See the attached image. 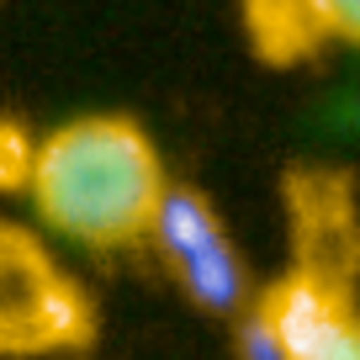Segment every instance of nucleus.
Listing matches in <instances>:
<instances>
[{
  "label": "nucleus",
  "instance_id": "nucleus-1",
  "mask_svg": "<svg viewBox=\"0 0 360 360\" xmlns=\"http://www.w3.org/2000/svg\"><path fill=\"white\" fill-rule=\"evenodd\" d=\"M165 191L169 175L148 127L122 112H85L37 138L27 202L58 238L106 255L148 244Z\"/></svg>",
  "mask_w": 360,
  "mask_h": 360
},
{
  "label": "nucleus",
  "instance_id": "nucleus-2",
  "mask_svg": "<svg viewBox=\"0 0 360 360\" xmlns=\"http://www.w3.org/2000/svg\"><path fill=\"white\" fill-rule=\"evenodd\" d=\"M96 334L101 313L48 238L27 223H0V360L85 355Z\"/></svg>",
  "mask_w": 360,
  "mask_h": 360
},
{
  "label": "nucleus",
  "instance_id": "nucleus-3",
  "mask_svg": "<svg viewBox=\"0 0 360 360\" xmlns=\"http://www.w3.org/2000/svg\"><path fill=\"white\" fill-rule=\"evenodd\" d=\"M148 244L159 249V259L169 265V276H175V286L186 292L191 307H202L212 318H238L255 302L233 233L223 228L217 207L196 186H175L169 180Z\"/></svg>",
  "mask_w": 360,
  "mask_h": 360
},
{
  "label": "nucleus",
  "instance_id": "nucleus-4",
  "mask_svg": "<svg viewBox=\"0 0 360 360\" xmlns=\"http://www.w3.org/2000/svg\"><path fill=\"white\" fill-rule=\"evenodd\" d=\"M292 265L339 286L360 281V207L355 175L334 165H292L281 175Z\"/></svg>",
  "mask_w": 360,
  "mask_h": 360
},
{
  "label": "nucleus",
  "instance_id": "nucleus-5",
  "mask_svg": "<svg viewBox=\"0 0 360 360\" xmlns=\"http://www.w3.org/2000/svg\"><path fill=\"white\" fill-rule=\"evenodd\" d=\"M255 307L286 360H339L349 345H360V307L355 286H339L328 276L286 265L265 292H255Z\"/></svg>",
  "mask_w": 360,
  "mask_h": 360
},
{
  "label": "nucleus",
  "instance_id": "nucleus-6",
  "mask_svg": "<svg viewBox=\"0 0 360 360\" xmlns=\"http://www.w3.org/2000/svg\"><path fill=\"white\" fill-rule=\"evenodd\" d=\"M238 27L249 53L270 69H297L328 48L313 0H238Z\"/></svg>",
  "mask_w": 360,
  "mask_h": 360
},
{
  "label": "nucleus",
  "instance_id": "nucleus-7",
  "mask_svg": "<svg viewBox=\"0 0 360 360\" xmlns=\"http://www.w3.org/2000/svg\"><path fill=\"white\" fill-rule=\"evenodd\" d=\"M37 169V138L22 117L0 112V196H27Z\"/></svg>",
  "mask_w": 360,
  "mask_h": 360
},
{
  "label": "nucleus",
  "instance_id": "nucleus-8",
  "mask_svg": "<svg viewBox=\"0 0 360 360\" xmlns=\"http://www.w3.org/2000/svg\"><path fill=\"white\" fill-rule=\"evenodd\" d=\"M233 355L238 360H286V349L276 345V334L265 328V318H259L255 307H244V313L233 318Z\"/></svg>",
  "mask_w": 360,
  "mask_h": 360
},
{
  "label": "nucleus",
  "instance_id": "nucleus-9",
  "mask_svg": "<svg viewBox=\"0 0 360 360\" xmlns=\"http://www.w3.org/2000/svg\"><path fill=\"white\" fill-rule=\"evenodd\" d=\"M313 11H318V22H323L328 43L360 53V0H313Z\"/></svg>",
  "mask_w": 360,
  "mask_h": 360
},
{
  "label": "nucleus",
  "instance_id": "nucleus-10",
  "mask_svg": "<svg viewBox=\"0 0 360 360\" xmlns=\"http://www.w3.org/2000/svg\"><path fill=\"white\" fill-rule=\"evenodd\" d=\"M339 360H360V345H349V349H345V355H339Z\"/></svg>",
  "mask_w": 360,
  "mask_h": 360
}]
</instances>
